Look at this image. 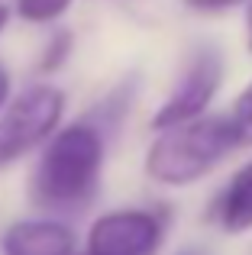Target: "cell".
<instances>
[{
	"label": "cell",
	"mask_w": 252,
	"mask_h": 255,
	"mask_svg": "<svg viewBox=\"0 0 252 255\" xmlns=\"http://www.w3.org/2000/svg\"><path fill=\"white\" fill-rule=\"evenodd\" d=\"M223 81V62L214 49H201L194 58H191L188 71L181 75L178 87L165 97V104L155 110L152 117V126L155 129H171V126H181L197 120L207 104L214 100V94L220 91Z\"/></svg>",
	"instance_id": "4"
},
{
	"label": "cell",
	"mask_w": 252,
	"mask_h": 255,
	"mask_svg": "<svg viewBox=\"0 0 252 255\" xmlns=\"http://www.w3.org/2000/svg\"><path fill=\"white\" fill-rule=\"evenodd\" d=\"M162 243V220L149 210H117L94 220L88 255H152Z\"/></svg>",
	"instance_id": "5"
},
{
	"label": "cell",
	"mask_w": 252,
	"mask_h": 255,
	"mask_svg": "<svg viewBox=\"0 0 252 255\" xmlns=\"http://www.w3.org/2000/svg\"><path fill=\"white\" fill-rule=\"evenodd\" d=\"M6 16H10V10H6V6L0 3V29H3V26H6Z\"/></svg>",
	"instance_id": "14"
},
{
	"label": "cell",
	"mask_w": 252,
	"mask_h": 255,
	"mask_svg": "<svg viewBox=\"0 0 252 255\" xmlns=\"http://www.w3.org/2000/svg\"><path fill=\"white\" fill-rule=\"evenodd\" d=\"M3 255H75V236L55 220H19L3 233Z\"/></svg>",
	"instance_id": "6"
},
{
	"label": "cell",
	"mask_w": 252,
	"mask_h": 255,
	"mask_svg": "<svg viewBox=\"0 0 252 255\" xmlns=\"http://www.w3.org/2000/svg\"><path fill=\"white\" fill-rule=\"evenodd\" d=\"M104 136L94 123H71L45 145L32 174V200L45 210H81L97 191Z\"/></svg>",
	"instance_id": "1"
},
{
	"label": "cell",
	"mask_w": 252,
	"mask_h": 255,
	"mask_svg": "<svg viewBox=\"0 0 252 255\" xmlns=\"http://www.w3.org/2000/svg\"><path fill=\"white\" fill-rule=\"evenodd\" d=\"M65 110V94L52 84H36L19 94L0 117V168L52 136Z\"/></svg>",
	"instance_id": "3"
},
{
	"label": "cell",
	"mask_w": 252,
	"mask_h": 255,
	"mask_svg": "<svg viewBox=\"0 0 252 255\" xmlns=\"http://www.w3.org/2000/svg\"><path fill=\"white\" fill-rule=\"evenodd\" d=\"M6 97H10V75H6V68L0 65V110H3Z\"/></svg>",
	"instance_id": "12"
},
{
	"label": "cell",
	"mask_w": 252,
	"mask_h": 255,
	"mask_svg": "<svg viewBox=\"0 0 252 255\" xmlns=\"http://www.w3.org/2000/svg\"><path fill=\"white\" fill-rule=\"evenodd\" d=\"M246 29H249V49H252V0H249V13H246Z\"/></svg>",
	"instance_id": "13"
},
{
	"label": "cell",
	"mask_w": 252,
	"mask_h": 255,
	"mask_svg": "<svg viewBox=\"0 0 252 255\" xmlns=\"http://www.w3.org/2000/svg\"><path fill=\"white\" fill-rule=\"evenodd\" d=\"M217 223L227 233L252 230V162L243 165L217 197Z\"/></svg>",
	"instance_id": "7"
},
{
	"label": "cell",
	"mask_w": 252,
	"mask_h": 255,
	"mask_svg": "<svg viewBox=\"0 0 252 255\" xmlns=\"http://www.w3.org/2000/svg\"><path fill=\"white\" fill-rule=\"evenodd\" d=\"M68 49H71V36H68V32H55V39L49 42V49H45L39 68H42V71H55L58 65L68 58Z\"/></svg>",
	"instance_id": "10"
},
{
	"label": "cell",
	"mask_w": 252,
	"mask_h": 255,
	"mask_svg": "<svg viewBox=\"0 0 252 255\" xmlns=\"http://www.w3.org/2000/svg\"><path fill=\"white\" fill-rule=\"evenodd\" d=\"M230 123H233V129H236L240 145H252V84L240 94V100H236V107H233V117H230Z\"/></svg>",
	"instance_id": "9"
},
{
	"label": "cell",
	"mask_w": 252,
	"mask_h": 255,
	"mask_svg": "<svg viewBox=\"0 0 252 255\" xmlns=\"http://www.w3.org/2000/svg\"><path fill=\"white\" fill-rule=\"evenodd\" d=\"M236 145L240 139L230 117H197L158 132L145 155V171L158 184L188 187L214 171Z\"/></svg>",
	"instance_id": "2"
},
{
	"label": "cell",
	"mask_w": 252,
	"mask_h": 255,
	"mask_svg": "<svg viewBox=\"0 0 252 255\" xmlns=\"http://www.w3.org/2000/svg\"><path fill=\"white\" fill-rule=\"evenodd\" d=\"M184 3H188L191 10H207V13H214V10H227V6H236V3H243V0H184Z\"/></svg>",
	"instance_id": "11"
},
{
	"label": "cell",
	"mask_w": 252,
	"mask_h": 255,
	"mask_svg": "<svg viewBox=\"0 0 252 255\" xmlns=\"http://www.w3.org/2000/svg\"><path fill=\"white\" fill-rule=\"evenodd\" d=\"M71 6V0H16V13L29 23H52Z\"/></svg>",
	"instance_id": "8"
}]
</instances>
